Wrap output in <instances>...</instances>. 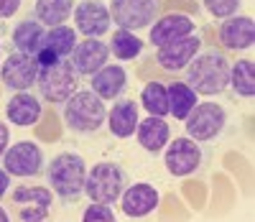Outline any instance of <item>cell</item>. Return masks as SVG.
<instances>
[{
  "label": "cell",
  "instance_id": "1",
  "mask_svg": "<svg viewBox=\"0 0 255 222\" xmlns=\"http://www.w3.org/2000/svg\"><path fill=\"white\" fill-rule=\"evenodd\" d=\"M230 59L225 51L220 49H204L197 51V56L186 64V84L194 90L197 95L204 97H215L222 95L227 90V82H230Z\"/></svg>",
  "mask_w": 255,
  "mask_h": 222
},
{
  "label": "cell",
  "instance_id": "2",
  "mask_svg": "<svg viewBox=\"0 0 255 222\" xmlns=\"http://www.w3.org/2000/svg\"><path fill=\"white\" fill-rule=\"evenodd\" d=\"M46 184L61 199L64 205H74L84 194V179H87V164L74 151H61L46 164Z\"/></svg>",
  "mask_w": 255,
  "mask_h": 222
},
{
  "label": "cell",
  "instance_id": "3",
  "mask_svg": "<svg viewBox=\"0 0 255 222\" xmlns=\"http://www.w3.org/2000/svg\"><path fill=\"white\" fill-rule=\"evenodd\" d=\"M61 118L64 125L77 136H92L108 120V107H105V100L97 97L92 90H77L61 105Z\"/></svg>",
  "mask_w": 255,
  "mask_h": 222
},
{
  "label": "cell",
  "instance_id": "4",
  "mask_svg": "<svg viewBox=\"0 0 255 222\" xmlns=\"http://www.w3.org/2000/svg\"><path fill=\"white\" fill-rule=\"evenodd\" d=\"M128 184L130 182H128V171L123 166L102 161V164H97V166H92L87 171V179H84V194H87L92 202L115 205Z\"/></svg>",
  "mask_w": 255,
  "mask_h": 222
},
{
  "label": "cell",
  "instance_id": "5",
  "mask_svg": "<svg viewBox=\"0 0 255 222\" xmlns=\"http://www.w3.org/2000/svg\"><path fill=\"white\" fill-rule=\"evenodd\" d=\"M79 87V74L72 69V64L64 59L54 66H41L36 77V90L41 100L49 105H64Z\"/></svg>",
  "mask_w": 255,
  "mask_h": 222
},
{
  "label": "cell",
  "instance_id": "6",
  "mask_svg": "<svg viewBox=\"0 0 255 222\" xmlns=\"http://www.w3.org/2000/svg\"><path fill=\"white\" fill-rule=\"evenodd\" d=\"M163 8V0H110V18L118 28L143 31L151 28Z\"/></svg>",
  "mask_w": 255,
  "mask_h": 222
},
{
  "label": "cell",
  "instance_id": "7",
  "mask_svg": "<svg viewBox=\"0 0 255 222\" xmlns=\"http://www.w3.org/2000/svg\"><path fill=\"white\" fill-rule=\"evenodd\" d=\"M186 136L197 143L215 141L227 125V113L217 102H197V107L186 115Z\"/></svg>",
  "mask_w": 255,
  "mask_h": 222
},
{
  "label": "cell",
  "instance_id": "8",
  "mask_svg": "<svg viewBox=\"0 0 255 222\" xmlns=\"http://www.w3.org/2000/svg\"><path fill=\"white\" fill-rule=\"evenodd\" d=\"M3 166L15 179H33V176L44 174L46 169V156L41 146L33 141H18L15 146H8L3 153Z\"/></svg>",
  "mask_w": 255,
  "mask_h": 222
},
{
  "label": "cell",
  "instance_id": "9",
  "mask_svg": "<svg viewBox=\"0 0 255 222\" xmlns=\"http://www.w3.org/2000/svg\"><path fill=\"white\" fill-rule=\"evenodd\" d=\"M204 161V153H202V146L197 141H191L189 136H181V138H174L171 143H166L163 148V164L168 169L171 176H189L199 171Z\"/></svg>",
  "mask_w": 255,
  "mask_h": 222
},
{
  "label": "cell",
  "instance_id": "10",
  "mask_svg": "<svg viewBox=\"0 0 255 222\" xmlns=\"http://www.w3.org/2000/svg\"><path fill=\"white\" fill-rule=\"evenodd\" d=\"M38 69L41 66L36 64V56L13 51L0 66V82L10 92H28L31 87H36Z\"/></svg>",
  "mask_w": 255,
  "mask_h": 222
},
{
  "label": "cell",
  "instance_id": "11",
  "mask_svg": "<svg viewBox=\"0 0 255 222\" xmlns=\"http://www.w3.org/2000/svg\"><path fill=\"white\" fill-rule=\"evenodd\" d=\"M72 18H74V31L82 33L84 38H100L113 26L110 10L100 0H82V3H77Z\"/></svg>",
  "mask_w": 255,
  "mask_h": 222
},
{
  "label": "cell",
  "instance_id": "12",
  "mask_svg": "<svg viewBox=\"0 0 255 222\" xmlns=\"http://www.w3.org/2000/svg\"><path fill=\"white\" fill-rule=\"evenodd\" d=\"M197 51H202V38L197 33L191 36H184L179 41H171L166 46H158L156 49V61L163 72H171V74H179L186 69V64L197 56Z\"/></svg>",
  "mask_w": 255,
  "mask_h": 222
},
{
  "label": "cell",
  "instance_id": "13",
  "mask_svg": "<svg viewBox=\"0 0 255 222\" xmlns=\"http://www.w3.org/2000/svg\"><path fill=\"white\" fill-rule=\"evenodd\" d=\"M108 59H110V49L100 38L77 41V46L69 54V64L79 77H92L97 69H102L108 64Z\"/></svg>",
  "mask_w": 255,
  "mask_h": 222
},
{
  "label": "cell",
  "instance_id": "14",
  "mask_svg": "<svg viewBox=\"0 0 255 222\" xmlns=\"http://www.w3.org/2000/svg\"><path fill=\"white\" fill-rule=\"evenodd\" d=\"M220 46L227 51H248L255 41V26L250 15H230L220 20Z\"/></svg>",
  "mask_w": 255,
  "mask_h": 222
},
{
  "label": "cell",
  "instance_id": "15",
  "mask_svg": "<svg viewBox=\"0 0 255 222\" xmlns=\"http://www.w3.org/2000/svg\"><path fill=\"white\" fill-rule=\"evenodd\" d=\"M197 33V23L194 18L186 15V13H168L163 18H158L156 23L151 26V33H148V41L153 43V46H166V43L171 41H179L184 36H191Z\"/></svg>",
  "mask_w": 255,
  "mask_h": 222
},
{
  "label": "cell",
  "instance_id": "16",
  "mask_svg": "<svg viewBox=\"0 0 255 222\" xmlns=\"http://www.w3.org/2000/svg\"><path fill=\"white\" fill-rule=\"evenodd\" d=\"M161 202V194L153 184H145V182H138V184H128L125 192L120 194V207L128 217H145L151 215Z\"/></svg>",
  "mask_w": 255,
  "mask_h": 222
},
{
  "label": "cell",
  "instance_id": "17",
  "mask_svg": "<svg viewBox=\"0 0 255 222\" xmlns=\"http://www.w3.org/2000/svg\"><path fill=\"white\" fill-rule=\"evenodd\" d=\"M44 115V105L31 92H13V97L5 102V118L15 128H31Z\"/></svg>",
  "mask_w": 255,
  "mask_h": 222
},
{
  "label": "cell",
  "instance_id": "18",
  "mask_svg": "<svg viewBox=\"0 0 255 222\" xmlns=\"http://www.w3.org/2000/svg\"><path fill=\"white\" fill-rule=\"evenodd\" d=\"M92 92L102 100H118L128 90V72L120 64H105L90 77Z\"/></svg>",
  "mask_w": 255,
  "mask_h": 222
},
{
  "label": "cell",
  "instance_id": "19",
  "mask_svg": "<svg viewBox=\"0 0 255 222\" xmlns=\"http://www.w3.org/2000/svg\"><path fill=\"white\" fill-rule=\"evenodd\" d=\"M44 33H46V26H41L36 18H23L18 20L10 31V41H13V51H20V54H28V56H36L41 43H44Z\"/></svg>",
  "mask_w": 255,
  "mask_h": 222
},
{
  "label": "cell",
  "instance_id": "20",
  "mask_svg": "<svg viewBox=\"0 0 255 222\" xmlns=\"http://www.w3.org/2000/svg\"><path fill=\"white\" fill-rule=\"evenodd\" d=\"M138 105L133 100H125V97H118L113 110L108 113V125H110V133L115 138H130L135 136V128H138Z\"/></svg>",
  "mask_w": 255,
  "mask_h": 222
},
{
  "label": "cell",
  "instance_id": "21",
  "mask_svg": "<svg viewBox=\"0 0 255 222\" xmlns=\"http://www.w3.org/2000/svg\"><path fill=\"white\" fill-rule=\"evenodd\" d=\"M138 143L143 151L148 153H158L166 148L168 138H171V128H168V123L163 118H156V115H148L145 120H138Z\"/></svg>",
  "mask_w": 255,
  "mask_h": 222
},
{
  "label": "cell",
  "instance_id": "22",
  "mask_svg": "<svg viewBox=\"0 0 255 222\" xmlns=\"http://www.w3.org/2000/svg\"><path fill=\"white\" fill-rule=\"evenodd\" d=\"M77 0H36L31 8V18H36L41 26H59L74 13Z\"/></svg>",
  "mask_w": 255,
  "mask_h": 222
},
{
  "label": "cell",
  "instance_id": "23",
  "mask_svg": "<svg viewBox=\"0 0 255 222\" xmlns=\"http://www.w3.org/2000/svg\"><path fill=\"white\" fill-rule=\"evenodd\" d=\"M166 97H168V115L176 118V120H186V115L199 102V95L191 90L186 82H168Z\"/></svg>",
  "mask_w": 255,
  "mask_h": 222
},
{
  "label": "cell",
  "instance_id": "24",
  "mask_svg": "<svg viewBox=\"0 0 255 222\" xmlns=\"http://www.w3.org/2000/svg\"><path fill=\"white\" fill-rule=\"evenodd\" d=\"M232 95L235 97H245L250 100L255 95V69L250 59H240L235 64H230V82Z\"/></svg>",
  "mask_w": 255,
  "mask_h": 222
},
{
  "label": "cell",
  "instance_id": "25",
  "mask_svg": "<svg viewBox=\"0 0 255 222\" xmlns=\"http://www.w3.org/2000/svg\"><path fill=\"white\" fill-rule=\"evenodd\" d=\"M77 46V31L72 26H51L46 33H44V43H41V49H49L54 51L59 59H69L72 49Z\"/></svg>",
  "mask_w": 255,
  "mask_h": 222
},
{
  "label": "cell",
  "instance_id": "26",
  "mask_svg": "<svg viewBox=\"0 0 255 222\" xmlns=\"http://www.w3.org/2000/svg\"><path fill=\"white\" fill-rule=\"evenodd\" d=\"M108 49L115 59L120 61H133L143 54V41L133 33V31H125V28H118L108 43Z\"/></svg>",
  "mask_w": 255,
  "mask_h": 222
},
{
  "label": "cell",
  "instance_id": "27",
  "mask_svg": "<svg viewBox=\"0 0 255 222\" xmlns=\"http://www.w3.org/2000/svg\"><path fill=\"white\" fill-rule=\"evenodd\" d=\"M10 202L13 205H38L49 210L54 205V192L49 187H36V184H23V187H15L10 192Z\"/></svg>",
  "mask_w": 255,
  "mask_h": 222
},
{
  "label": "cell",
  "instance_id": "28",
  "mask_svg": "<svg viewBox=\"0 0 255 222\" xmlns=\"http://www.w3.org/2000/svg\"><path fill=\"white\" fill-rule=\"evenodd\" d=\"M140 105L148 110V115L166 118V115H168L166 84H163V82H148L143 90H140Z\"/></svg>",
  "mask_w": 255,
  "mask_h": 222
},
{
  "label": "cell",
  "instance_id": "29",
  "mask_svg": "<svg viewBox=\"0 0 255 222\" xmlns=\"http://www.w3.org/2000/svg\"><path fill=\"white\" fill-rule=\"evenodd\" d=\"M204 8L215 15V18H230V15H238L243 0H202Z\"/></svg>",
  "mask_w": 255,
  "mask_h": 222
},
{
  "label": "cell",
  "instance_id": "30",
  "mask_svg": "<svg viewBox=\"0 0 255 222\" xmlns=\"http://www.w3.org/2000/svg\"><path fill=\"white\" fill-rule=\"evenodd\" d=\"M84 222H115V212L110 210V205H102V202H92L82 215Z\"/></svg>",
  "mask_w": 255,
  "mask_h": 222
},
{
  "label": "cell",
  "instance_id": "31",
  "mask_svg": "<svg viewBox=\"0 0 255 222\" xmlns=\"http://www.w3.org/2000/svg\"><path fill=\"white\" fill-rule=\"evenodd\" d=\"M49 217V210L44 207H38V205H20V212H18V220H23V222H44Z\"/></svg>",
  "mask_w": 255,
  "mask_h": 222
},
{
  "label": "cell",
  "instance_id": "32",
  "mask_svg": "<svg viewBox=\"0 0 255 222\" xmlns=\"http://www.w3.org/2000/svg\"><path fill=\"white\" fill-rule=\"evenodd\" d=\"M20 3L23 0H0V20H8L20 10Z\"/></svg>",
  "mask_w": 255,
  "mask_h": 222
},
{
  "label": "cell",
  "instance_id": "33",
  "mask_svg": "<svg viewBox=\"0 0 255 222\" xmlns=\"http://www.w3.org/2000/svg\"><path fill=\"white\" fill-rule=\"evenodd\" d=\"M59 61H64V59H59L54 51H49V49H38V54H36V64L38 66H54V64H59Z\"/></svg>",
  "mask_w": 255,
  "mask_h": 222
},
{
  "label": "cell",
  "instance_id": "34",
  "mask_svg": "<svg viewBox=\"0 0 255 222\" xmlns=\"http://www.w3.org/2000/svg\"><path fill=\"white\" fill-rule=\"evenodd\" d=\"M8 146H10V128L0 120V159H3V153H5Z\"/></svg>",
  "mask_w": 255,
  "mask_h": 222
},
{
  "label": "cell",
  "instance_id": "35",
  "mask_svg": "<svg viewBox=\"0 0 255 222\" xmlns=\"http://www.w3.org/2000/svg\"><path fill=\"white\" fill-rule=\"evenodd\" d=\"M10 192V174L5 169H0V199Z\"/></svg>",
  "mask_w": 255,
  "mask_h": 222
},
{
  "label": "cell",
  "instance_id": "36",
  "mask_svg": "<svg viewBox=\"0 0 255 222\" xmlns=\"http://www.w3.org/2000/svg\"><path fill=\"white\" fill-rule=\"evenodd\" d=\"M8 220H10V215H8L3 207H0V222H8Z\"/></svg>",
  "mask_w": 255,
  "mask_h": 222
}]
</instances>
